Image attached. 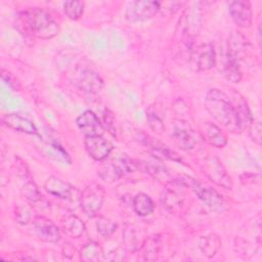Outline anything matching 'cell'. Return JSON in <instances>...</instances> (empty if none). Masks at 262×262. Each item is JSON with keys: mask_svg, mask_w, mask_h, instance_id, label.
Wrapping results in <instances>:
<instances>
[{"mask_svg": "<svg viewBox=\"0 0 262 262\" xmlns=\"http://www.w3.org/2000/svg\"><path fill=\"white\" fill-rule=\"evenodd\" d=\"M81 259L86 262H95L102 258L103 252L100 245L96 242H88L85 244L80 252Z\"/></svg>", "mask_w": 262, "mask_h": 262, "instance_id": "24", "label": "cell"}, {"mask_svg": "<svg viewBox=\"0 0 262 262\" xmlns=\"http://www.w3.org/2000/svg\"><path fill=\"white\" fill-rule=\"evenodd\" d=\"M105 198V190L97 182H90L81 191L80 206L84 214L90 218L97 216Z\"/></svg>", "mask_w": 262, "mask_h": 262, "instance_id": "3", "label": "cell"}, {"mask_svg": "<svg viewBox=\"0 0 262 262\" xmlns=\"http://www.w3.org/2000/svg\"><path fill=\"white\" fill-rule=\"evenodd\" d=\"M33 227L37 236L47 243H57L60 239L59 228L49 219L37 216L33 220Z\"/></svg>", "mask_w": 262, "mask_h": 262, "instance_id": "14", "label": "cell"}, {"mask_svg": "<svg viewBox=\"0 0 262 262\" xmlns=\"http://www.w3.org/2000/svg\"><path fill=\"white\" fill-rule=\"evenodd\" d=\"M159 245V238L157 236H151L145 239V242L142 244V250L145 260H151L150 255H154L155 259L157 258Z\"/></svg>", "mask_w": 262, "mask_h": 262, "instance_id": "31", "label": "cell"}, {"mask_svg": "<svg viewBox=\"0 0 262 262\" xmlns=\"http://www.w3.org/2000/svg\"><path fill=\"white\" fill-rule=\"evenodd\" d=\"M44 188L49 194L57 199L71 203L77 202L80 205L81 191L56 176H49L44 182Z\"/></svg>", "mask_w": 262, "mask_h": 262, "instance_id": "6", "label": "cell"}, {"mask_svg": "<svg viewBox=\"0 0 262 262\" xmlns=\"http://www.w3.org/2000/svg\"><path fill=\"white\" fill-rule=\"evenodd\" d=\"M220 247H221L220 237L215 233L202 236L199 242L200 251L207 258L214 257L218 252V250L220 249Z\"/></svg>", "mask_w": 262, "mask_h": 262, "instance_id": "22", "label": "cell"}, {"mask_svg": "<svg viewBox=\"0 0 262 262\" xmlns=\"http://www.w3.org/2000/svg\"><path fill=\"white\" fill-rule=\"evenodd\" d=\"M155 157L159 159H168L175 162H180V157L172 149L168 148L167 146H160V145H152L151 146Z\"/></svg>", "mask_w": 262, "mask_h": 262, "instance_id": "32", "label": "cell"}, {"mask_svg": "<svg viewBox=\"0 0 262 262\" xmlns=\"http://www.w3.org/2000/svg\"><path fill=\"white\" fill-rule=\"evenodd\" d=\"M185 177L177 180H170L162 195L163 206L169 211H174L182 205L184 199V189L187 188Z\"/></svg>", "mask_w": 262, "mask_h": 262, "instance_id": "9", "label": "cell"}, {"mask_svg": "<svg viewBox=\"0 0 262 262\" xmlns=\"http://www.w3.org/2000/svg\"><path fill=\"white\" fill-rule=\"evenodd\" d=\"M132 208L137 215L144 217L150 215L154 212L155 204L148 194L139 192L132 200Z\"/></svg>", "mask_w": 262, "mask_h": 262, "instance_id": "21", "label": "cell"}, {"mask_svg": "<svg viewBox=\"0 0 262 262\" xmlns=\"http://www.w3.org/2000/svg\"><path fill=\"white\" fill-rule=\"evenodd\" d=\"M21 194L29 203H32V204L39 202L42 196L38 186L31 178L26 179L21 188Z\"/></svg>", "mask_w": 262, "mask_h": 262, "instance_id": "27", "label": "cell"}, {"mask_svg": "<svg viewBox=\"0 0 262 262\" xmlns=\"http://www.w3.org/2000/svg\"><path fill=\"white\" fill-rule=\"evenodd\" d=\"M46 149L48 150L49 157L54 159L55 161L62 162L64 164H71L72 160L69 154L63 149V147L56 141H48L46 142Z\"/></svg>", "mask_w": 262, "mask_h": 262, "instance_id": "25", "label": "cell"}, {"mask_svg": "<svg viewBox=\"0 0 262 262\" xmlns=\"http://www.w3.org/2000/svg\"><path fill=\"white\" fill-rule=\"evenodd\" d=\"M187 184H188V187L192 189L194 194L211 211L218 212V213L224 211V207H225L224 200L217 190H215L210 186L204 185L200 181L192 179L190 177H187Z\"/></svg>", "mask_w": 262, "mask_h": 262, "instance_id": "4", "label": "cell"}, {"mask_svg": "<svg viewBox=\"0 0 262 262\" xmlns=\"http://www.w3.org/2000/svg\"><path fill=\"white\" fill-rule=\"evenodd\" d=\"M84 146L87 154L94 161H104L113 150V144L102 135L85 136Z\"/></svg>", "mask_w": 262, "mask_h": 262, "instance_id": "10", "label": "cell"}, {"mask_svg": "<svg viewBox=\"0 0 262 262\" xmlns=\"http://www.w3.org/2000/svg\"><path fill=\"white\" fill-rule=\"evenodd\" d=\"M205 107L221 126L230 131H239L235 111L230 97L219 89L206 93Z\"/></svg>", "mask_w": 262, "mask_h": 262, "instance_id": "2", "label": "cell"}, {"mask_svg": "<svg viewBox=\"0 0 262 262\" xmlns=\"http://www.w3.org/2000/svg\"><path fill=\"white\" fill-rule=\"evenodd\" d=\"M223 72H224V76L226 77V79L232 83H238L242 80L243 74L241 71L239 63L228 58L227 56H226V61L224 63Z\"/></svg>", "mask_w": 262, "mask_h": 262, "instance_id": "26", "label": "cell"}, {"mask_svg": "<svg viewBox=\"0 0 262 262\" xmlns=\"http://www.w3.org/2000/svg\"><path fill=\"white\" fill-rule=\"evenodd\" d=\"M1 77H2L3 81H4L12 90H15V91L19 90V82H18V80L16 79V77H15L13 74H11L10 72H8V71L2 69V71H1Z\"/></svg>", "mask_w": 262, "mask_h": 262, "instance_id": "36", "label": "cell"}, {"mask_svg": "<svg viewBox=\"0 0 262 262\" xmlns=\"http://www.w3.org/2000/svg\"><path fill=\"white\" fill-rule=\"evenodd\" d=\"M77 85L88 94H97L103 87V80L93 70L83 68L78 72Z\"/></svg>", "mask_w": 262, "mask_h": 262, "instance_id": "12", "label": "cell"}, {"mask_svg": "<svg viewBox=\"0 0 262 262\" xmlns=\"http://www.w3.org/2000/svg\"><path fill=\"white\" fill-rule=\"evenodd\" d=\"M160 5V2L154 0L133 1L126 9L125 18L130 23L150 19L159 12Z\"/></svg>", "mask_w": 262, "mask_h": 262, "instance_id": "8", "label": "cell"}, {"mask_svg": "<svg viewBox=\"0 0 262 262\" xmlns=\"http://www.w3.org/2000/svg\"><path fill=\"white\" fill-rule=\"evenodd\" d=\"M202 137L209 144L214 147L222 148L227 143V137L225 133L214 123L206 122L201 129Z\"/></svg>", "mask_w": 262, "mask_h": 262, "instance_id": "19", "label": "cell"}, {"mask_svg": "<svg viewBox=\"0 0 262 262\" xmlns=\"http://www.w3.org/2000/svg\"><path fill=\"white\" fill-rule=\"evenodd\" d=\"M96 228L103 237H110L117 229V224L111 219L100 216L96 221Z\"/></svg>", "mask_w": 262, "mask_h": 262, "instance_id": "30", "label": "cell"}, {"mask_svg": "<svg viewBox=\"0 0 262 262\" xmlns=\"http://www.w3.org/2000/svg\"><path fill=\"white\" fill-rule=\"evenodd\" d=\"M237 96L238 97H235L231 101L235 111V115L238 123V129L239 131H243L245 129H248L252 125V123L254 122V119L245 98L239 94H237Z\"/></svg>", "mask_w": 262, "mask_h": 262, "instance_id": "20", "label": "cell"}, {"mask_svg": "<svg viewBox=\"0 0 262 262\" xmlns=\"http://www.w3.org/2000/svg\"><path fill=\"white\" fill-rule=\"evenodd\" d=\"M193 59L199 70H211L216 62V53L213 45L210 43H204L196 47L193 53Z\"/></svg>", "mask_w": 262, "mask_h": 262, "instance_id": "18", "label": "cell"}, {"mask_svg": "<svg viewBox=\"0 0 262 262\" xmlns=\"http://www.w3.org/2000/svg\"><path fill=\"white\" fill-rule=\"evenodd\" d=\"M15 220L19 224H27L31 219V210L28 206L19 205L15 208Z\"/></svg>", "mask_w": 262, "mask_h": 262, "instance_id": "33", "label": "cell"}, {"mask_svg": "<svg viewBox=\"0 0 262 262\" xmlns=\"http://www.w3.org/2000/svg\"><path fill=\"white\" fill-rule=\"evenodd\" d=\"M76 124L85 136L102 135L104 132L103 124L97 115L90 110H87L79 115L76 119Z\"/></svg>", "mask_w": 262, "mask_h": 262, "instance_id": "13", "label": "cell"}, {"mask_svg": "<svg viewBox=\"0 0 262 262\" xmlns=\"http://www.w3.org/2000/svg\"><path fill=\"white\" fill-rule=\"evenodd\" d=\"M202 168L206 176L218 186H221L225 189L232 188V180L223 164L220 160L214 156L207 157L202 164Z\"/></svg>", "mask_w": 262, "mask_h": 262, "instance_id": "7", "label": "cell"}, {"mask_svg": "<svg viewBox=\"0 0 262 262\" xmlns=\"http://www.w3.org/2000/svg\"><path fill=\"white\" fill-rule=\"evenodd\" d=\"M251 44L239 32H233L228 39V50L226 56L237 63L250 53Z\"/></svg>", "mask_w": 262, "mask_h": 262, "instance_id": "15", "label": "cell"}, {"mask_svg": "<svg viewBox=\"0 0 262 262\" xmlns=\"http://www.w3.org/2000/svg\"><path fill=\"white\" fill-rule=\"evenodd\" d=\"M63 12L72 20L79 19L84 12V4L81 1H67L63 3Z\"/></svg>", "mask_w": 262, "mask_h": 262, "instance_id": "29", "label": "cell"}, {"mask_svg": "<svg viewBox=\"0 0 262 262\" xmlns=\"http://www.w3.org/2000/svg\"><path fill=\"white\" fill-rule=\"evenodd\" d=\"M250 129V136L252 140L257 143L258 145H261L262 143V128H261V123L260 121L253 122L252 125L249 127Z\"/></svg>", "mask_w": 262, "mask_h": 262, "instance_id": "35", "label": "cell"}, {"mask_svg": "<svg viewBox=\"0 0 262 262\" xmlns=\"http://www.w3.org/2000/svg\"><path fill=\"white\" fill-rule=\"evenodd\" d=\"M61 228L66 232V234L73 238L80 237L86 229L84 222L76 215L68 216L61 222Z\"/></svg>", "mask_w": 262, "mask_h": 262, "instance_id": "23", "label": "cell"}, {"mask_svg": "<svg viewBox=\"0 0 262 262\" xmlns=\"http://www.w3.org/2000/svg\"><path fill=\"white\" fill-rule=\"evenodd\" d=\"M173 137L182 149H192L198 143L199 135L184 121H178L173 129Z\"/></svg>", "mask_w": 262, "mask_h": 262, "instance_id": "16", "label": "cell"}, {"mask_svg": "<svg viewBox=\"0 0 262 262\" xmlns=\"http://www.w3.org/2000/svg\"><path fill=\"white\" fill-rule=\"evenodd\" d=\"M137 169V165L127 157H121L115 161L101 165L98 170V176L107 183L119 180L125 173L133 172Z\"/></svg>", "mask_w": 262, "mask_h": 262, "instance_id": "5", "label": "cell"}, {"mask_svg": "<svg viewBox=\"0 0 262 262\" xmlns=\"http://www.w3.org/2000/svg\"><path fill=\"white\" fill-rule=\"evenodd\" d=\"M229 14L234 24L239 28H249L253 21L251 3L246 0H235L228 4Z\"/></svg>", "mask_w": 262, "mask_h": 262, "instance_id": "11", "label": "cell"}, {"mask_svg": "<svg viewBox=\"0 0 262 262\" xmlns=\"http://www.w3.org/2000/svg\"><path fill=\"white\" fill-rule=\"evenodd\" d=\"M18 19L26 34L39 39H52L59 33V25L57 21L50 13L39 7L29 8L23 11Z\"/></svg>", "mask_w": 262, "mask_h": 262, "instance_id": "1", "label": "cell"}, {"mask_svg": "<svg viewBox=\"0 0 262 262\" xmlns=\"http://www.w3.org/2000/svg\"><path fill=\"white\" fill-rule=\"evenodd\" d=\"M143 170L146 173H148L150 176H152L154 178L160 181H164V180L170 181V174L165 166H162L160 164H155V163H144Z\"/></svg>", "mask_w": 262, "mask_h": 262, "instance_id": "28", "label": "cell"}, {"mask_svg": "<svg viewBox=\"0 0 262 262\" xmlns=\"http://www.w3.org/2000/svg\"><path fill=\"white\" fill-rule=\"evenodd\" d=\"M146 119H147V122H148V125L149 127L151 128V130L158 134H161L165 127H164V123L163 121L154 113H147V116H146Z\"/></svg>", "mask_w": 262, "mask_h": 262, "instance_id": "34", "label": "cell"}, {"mask_svg": "<svg viewBox=\"0 0 262 262\" xmlns=\"http://www.w3.org/2000/svg\"><path fill=\"white\" fill-rule=\"evenodd\" d=\"M1 121L6 127L16 132L31 135H39L38 129L35 124L28 118H25L18 114H4L1 118Z\"/></svg>", "mask_w": 262, "mask_h": 262, "instance_id": "17", "label": "cell"}]
</instances>
